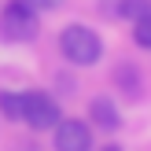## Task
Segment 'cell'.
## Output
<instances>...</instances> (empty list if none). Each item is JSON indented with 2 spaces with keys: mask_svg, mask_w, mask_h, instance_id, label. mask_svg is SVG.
<instances>
[{
  "mask_svg": "<svg viewBox=\"0 0 151 151\" xmlns=\"http://www.w3.org/2000/svg\"><path fill=\"white\" fill-rule=\"evenodd\" d=\"M29 4H33L37 11H55V7L63 4V0H29Z\"/></svg>",
  "mask_w": 151,
  "mask_h": 151,
  "instance_id": "obj_10",
  "label": "cell"
},
{
  "mask_svg": "<svg viewBox=\"0 0 151 151\" xmlns=\"http://www.w3.org/2000/svg\"><path fill=\"white\" fill-rule=\"evenodd\" d=\"M88 125L92 129H103V133H118L122 129V111L111 96H92L88 100Z\"/></svg>",
  "mask_w": 151,
  "mask_h": 151,
  "instance_id": "obj_5",
  "label": "cell"
},
{
  "mask_svg": "<svg viewBox=\"0 0 151 151\" xmlns=\"http://www.w3.org/2000/svg\"><path fill=\"white\" fill-rule=\"evenodd\" d=\"M114 81H118V88H122L125 96H133V100L144 92V81H140V74H137L133 63H118L114 66Z\"/></svg>",
  "mask_w": 151,
  "mask_h": 151,
  "instance_id": "obj_6",
  "label": "cell"
},
{
  "mask_svg": "<svg viewBox=\"0 0 151 151\" xmlns=\"http://www.w3.org/2000/svg\"><path fill=\"white\" fill-rule=\"evenodd\" d=\"M147 15H151V0H118L114 4V19L137 22V19H147Z\"/></svg>",
  "mask_w": 151,
  "mask_h": 151,
  "instance_id": "obj_8",
  "label": "cell"
},
{
  "mask_svg": "<svg viewBox=\"0 0 151 151\" xmlns=\"http://www.w3.org/2000/svg\"><path fill=\"white\" fill-rule=\"evenodd\" d=\"M59 55L70 66H96L103 59V41H100V33H96L92 26L70 22V26H63V33H59Z\"/></svg>",
  "mask_w": 151,
  "mask_h": 151,
  "instance_id": "obj_1",
  "label": "cell"
},
{
  "mask_svg": "<svg viewBox=\"0 0 151 151\" xmlns=\"http://www.w3.org/2000/svg\"><path fill=\"white\" fill-rule=\"evenodd\" d=\"M59 118H63V107H59V100L48 88H26L22 92V122L29 129L48 133V129L59 125Z\"/></svg>",
  "mask_w": 151,
  "mask_h": 151,
  "instance_id": "obj_3",
  "label": "cell"
},
{
  "mask_svg": "<svg viewBox=\"0 0 151 151\" xmlns=\"http://www.w3.org/2000/svg\"><path fill=\"white\" fill-rule=\"evenodd\" d=\"M52 144L55 151H92V125L85 118H59L52 129Z\"/></svg>",
  "mask_w": 151,
  "mask_h": 151,
  "instance_id": "obj_4",
  "label": "cell"
},
{
  "mask_svg": "<svg viewBox=\"0 0 151 151\" xmlns=\"http://www.w3.org/2000/svg\"><path fill=\"white\" fill-rule=\"evenodd\" d=\"M41 33V19L29 0H7L0 7V41L4 44H29Z\"/></svg>",
  "mask_w": 151,
  "mask_h": 151,
  "instance_id": "obj_2",
  "label": "cell"
},
{
  "mask_svg": "<svg viewBox=\"0 0 151 151\" xmlns=\"http://www.w3.org/2000/svg\"><path fill=\"white\" fill-rule=\"evenodd\" d=\"M133 41H137L140 48H147V52H151V15L133 22Z\"/></svg>",
  "mask_w": 151,
  "mask_h": 151,
  "instance_id": "obj_9",
  "label": "cell"
},
{
  "mask_svg": "<svg viewBox=\"0 0 151 151\" xmlns=\"http://www.w3.org/2000/svg\"><path fill=\"white\" fill-rule=\"evenodd\" d=\"M100 151H125V147H118V144H103Z\"/></svg>",
  "mask_w": 151,
  "mask_h": 151,
  "instance_id": "obj_11",
  "label": "cell"
},
{
  "mask_svg": "<svg viewBox=\"0 0 151 151\" xmlns=\"http://www.w3.org/2000/svg\"><path fill=\"white\" fill-rule=\"evenodd\" d=\"M0 114L7 122H22V92L19 88H0Z\"/></svg>",
  "mask_w": 151,
  "mask_h": 151,
  "instance_id": "obj_7",
  "label": "cell"
}]
</instances>
